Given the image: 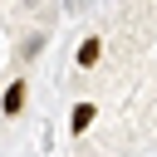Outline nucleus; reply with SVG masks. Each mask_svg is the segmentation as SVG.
Listing matches in <instances>:
<instances>
[{
  "mask_svg": "<svg viewBox=\"0 0 157 157\" xmlns=\"http://www.w3.org/2000/svg\"><path fill=\"white\" fill-rule=\"evenodd\" d=\"M25 98H29V83H25V78H10V88H5V98H0V113H5V118H20V113H25Z\"/></svg>",
  "mask_w": 157,
  "mask_h": 157,
  "instance_id": "nucleus-1",
  "label": "nucleus"
},
{
  "mask_svg": "<svg viewBox=\"0 0 157 157\" xmlns=\"http://www.w3.org/2000/svg\"><path fill=\"white\" fill-rule=\"evenodd\" d=\"M93 118H98V108H93V103H74V113H69V132H88V128H93Z\"/></svg>",
  "mask_w": 157,
  "mask_h": 157,
  "instance_id": "nucleus-2",
  "label": "nucleus"
},
{
  "mask_svg": "<svg viewBox=\"0 0 157 157\" xmlns=\"http://www.w3.org/2000/svg\"><path fill=\"white\" fill-rule=\"evenodd\" d=\"M98 59H103V39H98V34H88V39L78 44V69H93Z\"/></svg>",
  "mask_w": 157,
  "mask_h": 157,
  "instance_id": "nucleus-3",
  "label": "nucleus"
},
{
  "mask_svg": "<svg viewBox=\"0 0 157 157\" xmlns=\"http://www.w3.org/2000/svg\"><path fill=\"white\" fill-rule=\"evenodd\" d=\"M44 39H49L44 29H39V34H29V39H25V59H39V49H44Z\"/></svg>",
  "mask_w": 157,
  "mask_h": 157,
  "instance_id": "nucleus-4",
  "label": "nucleus"
},
{
  "mask_svg": "<svg viewBox=\"0 0 157 157\" xmlns=\"http://www.w3.org/2000/svg\"><path fill=\"white\" fill-rule=\"evenodd\" d=\"M64 5H69V10H83V5H88V0H64Z\"/></svg>",
  "mask_w": 157,
  "mask_h": 157,
  "instance_id": "nucleus-5",
  "label": "nucleus"
}]
</instances>
